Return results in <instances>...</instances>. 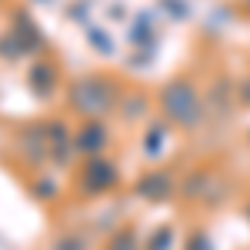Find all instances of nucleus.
<instances>
[{
    "mask_svg": "<svg viewBox=\"0 0 250 250\" xmlns=\"http://www.w3.org/2000/svg\"><path fill=\"white\" fill-rule=\"evenodd\" d=\"M160 110L180 130H193L204 120V100L187 77H177L167 87H160Z\"/></svg>",
    "mask_w": 250,
    "mask_h": 250,
    "instance_id": "f257e3e1",
    "label": "nucleus"
},
{
    "mask_svg": "<svg viewBox=\"0 0 250 250\" xmlns=\"http://www.w3.org/2000/svg\"><path fill=\"white\" fill-rule=\"evenodd\" d=\"M117 83L100 74H90V77H80L70 83L67 90V104L70 110H77L80 117H104L107 110L117 107Z\"/></svg>",
    "mask_w": 250,
    "mask_h": 250,
    "instance_id": "f03ea898",
    "label": "nucleus"
},
{
    "mask_svg": "<svg viewBox=\"0 0 250 250\" xmlns=\"http://www.w3.org/2000/svg\"><path fill=\"white\" fill-rule=\"evenodd\" d=\"M160 140H164V124H154V127L147 130V154H160V150H157Z\"/></svg>",
    "mask_w": 250,
    "mask_h": 250,
    "instance_id": "9d476101",
    "label": "nucleus"
},
{
    "mask_svg": "<svg viewBox=\"0 0 250 250\" xmlns=\"http://www.w3.org/2000/svg\"><path fill=\"white\" fill-rule=\"evenodd\" d=\"M117 187V167L107 160V157H87L83 170H80V190L83 193H104Z\"/></svg>",
    "mask_w": 250,
    "mask_h": 250,
    "instance_id": "7ed1b4c3",
    "label": "nucleus"
},
{
    "mask_svg": "<svg viewBox=\"0 0 250 250\" xmlns=\"http://www.w3.org/2000/svg\"><path fill=\"white\" fill-rule=\"evenodd\" d=\"M54 250H87V244H83V237H77V233H63L57 244H54Z\"/></svg>",
    "mask_w": 250,
    "mask_h": 250,
    "instance_id": "1a4fd4ad",
    "label": "nucleus"
},
{
    "mask_svg": "<svg viewBox=\"0 0 250 250\" xmlns=\"http://www.w3.org/2000/svg\"><path fill=\"white\" fill-rule=\"evenodd\" d=\"M187 250H210V244H207V237H204V233H193V240L187 244Z\"/></svg>",
    "mask_w": 250,
    "mask_h": 250,
    "instance_id": "9b49d317",
    "label": "nucleus"
},
{
    "mask_svg": "<svg viewBox=\"0 0 250 250\" xmlns=\"http://www.w3.org/2000/svg\"><path fill=\"white\" fill-rule=\"evenodd\" d=\"M54 77H57V74H54V67H50V63H37V67L30 70L27 83H30L40 97H47V94H50V87H54Z\"/></svg>",
    "mask_w": 250,
    "mask_h": 250,
    "instance_id": "423d86ee",
    "label": "nucleus"
},
{
    "mask_svg": "<svg viewBox=\"0 0 250 250\" xmlns=\"http://www.w3.org/2000/svg\"><path fill=\"white\" fill-rule=\"evenodd\" d=\"M170 240H173V230L170 227H160L154 233V240L147 244V250H170Z\"/></svg>",
    "mask_w": 250,
    "mask_h": 250,
    "instance_id": "6e6552de",
    "label": "nucleus"
},
{
    "mask_svg": "<svg viewBox=\"0 0 250 250\" xmlns=\"http://www.w3.org/2000/svg\"><path fill=\"white\" fill-rule=\"evenodd\" d=\"M173 187V177L167 170H154V173H144L140 180H137L134 190L144 197V200H164Z\"/></svg>",
    "mask_w": 250,
    "mask_h": 250,
    "instance_id": "39448f33",
    "label": "nucleus"
},
{
    "mask_svg": "<svg viewBox=\"0 0 250 250\" xmlns=\"http://www.w3.org/2000/svg\"><path fill=\"white\" fill-rule=\"evenodd\" d=\"M107 250H137V233H134V227H120V230L110 237Z\"/></svg>",
    "mask_w": 250,
    "mask_h": 250,
    "instance_id": "0eeeda50",
    "label": "nucleus"
},
{
    "mask_svg": "<svg viewBox=\"0 0 250 250\" xmlns=\"http://www.w3.org/2000/svg\"><path fill=\"white\" fill-rule=\"evenodd\" d=\"M244 213H247V220H250V204H247V210H244Z\"/></svg>",
    "mask_w": 250,
    "mask_h": 250,
    "instance_id": "f8f14e48",
    "label": "nucleus"
},
{
    "mask_svg": "<svg viewBox=\"0 0 250 250\" xmlns=\"http://www.w3.org/2000/svg\"><path fill=\"white\" fill-rule=\"evenodd\" d=\"M110 144V130L100 117H87V124H80V130L74 134V150H77L83 160L87 157H100Z\"/></svg>",
    "mask_w": 250,
    "mask_h": 250,
    "instance_id": "20e7f679",
    "label": "nucleus"
}]
</instances>
